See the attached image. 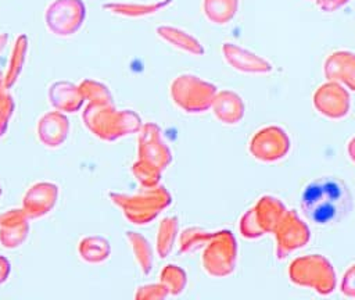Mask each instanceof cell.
Masks as SVG:
<instances>
[{"instance_id":"obj_10","label":"cell","mask_w":355,"mask_h":300,"mask_svg":"<svg viewBox=\"0 0 355 300\" xmlns=\"http://www.w3.org/2000/svg\"><path fill=\"white\" fill-rule=\"evenodd\" d=\"M347 149H348V154H349L351 160L355 162V136H354V138H351V140L348 142Z\"/></svg>"},{"instance_id":"obj_2","label":"cell","mask_w":355,"mask_h":300,"mask_svg":"<svg viewBox=\"0 0 355 300\" xmlns=\"http://www.w3.org/2000/svg\"><path fill=\"white\" fill-rule=\"evenodd\" d=\"M248 149L252 157L261 161H276L290 150V138L280 126H263L252 135Z\"/></svg>"},{"instance_id":"obj_1","label":"cell","mask_w":355,"mask_h":300,"mask_svg":"<svg viewBox=\"0 0 355 300\" xmlns=\"http://www.w3.org/2000/svg\"><path fill=\"white\" fill-rule=\"evenodd\" d=\"M300 200L304 215L316 226L336 225L352 208L349 188L337 176H319L309 181Z\"/></svg>"},{"instance_id":"obj_4","label":"cell","mask_w":355,"mask_h":300,"mask_svg":"<svg viewBox=\"0 0 355 300\" xmlns=\"http://www.w3.org/2000/svg\"><path fill=\"white\" fill-rule=\"evenodd\" d=\"M176 99L189 110H205L215 99V88L207 82L182 78L176 82Z\"/></svg>"},{"instance_id":"obj_11","label":"cell","mask_w":355,"mask_h":300,"mask_svg":"<svg viewBox=\"0 0 355 300\" xmlns=\"http://www.w3.org/2000/svg\"><path fill=\"white\" fill-rule=\"evenodd\" d=\"M315 1H316V0H315Z\"/></svg>"},{"instance_id":"obj_8","label":"cell","mask_w":355,"mask_h":300,"mask_svg":"<svg viewBox=\"0 0 355 300\" xmlns=\"http://www.w3.org/2000/svg\"><path fill=\"white\" fill-rule=\"evenodd\" d=\"M204 11L209 21L225 25L239 11V0H204Z\"/></svg>"},{"instance_id":"obj_7","label":"cell","mask_w":355,"mask_h":300,"mask_svg":"<svg viewBox=\"0 0 355 300\" xmlns=\"http://www.w3.org/2000/svg\"><path fill=\"white\" fill-rule=\"evenodd\" d=\"M214 112L216 118L227 125H236L244 117V103L243 99L232 90H223L215 94L212 101Z\"/></svg>"},{"instance_id":"obj_9","label":"cell","mask_w":355,"mask_h":300,"mask_svg":"<svg viewBox=\"0 0 355 300\" xmlns=\"http://www.w3.org/2000/svg\"><path fill=\"white\" fill-rule=\"evenodd\" d=\"M349 0H316V6L319 10L324 12H333L338 8L344 7Z\"/></svg>"},{"instance_id":"obj_5","label":"cell","mask_w":355,"mask_h":300,"mask_svg":"<svg viewBox=\"0 0 355 300\" xmlns=\"http://www.w3.org/2000/svg\"><path fill=\"white\" fill-rule=\"evenodd\" d=\"M324 76L355 92V53L338 50L330 53L323 64Z\"/></svg>"},{"instance_id":"obj_3","label":"cell","mask_w":355,"mask_h":300,"mask_svg":"<svg viewBox=\"0 0 355 300\" xmlns=\"http://www.w3.org/2000/svg\"><path fill=\"white\" fill-rule=\"evenodd\" d=\"M313 107L329 119H341L349 112L351 99L343 85L329 81L313 93Z\"/></svg>"},{"instance_id":"obj_6","label":"cell","mask_w":355,"mask_h":300,"mask_svg":"<svg viewBox=\"0 0 355 300\" xmlns=\"http://www.w3.org/2000/svg\"><path fill=\"white\" fill-rule=\"evenodd\" d=\"M223 56L226 62L236 71L245 74H268L272 71V64L250 50H245L236 43L223 44Z\"/></svg>"}]
</instances>
